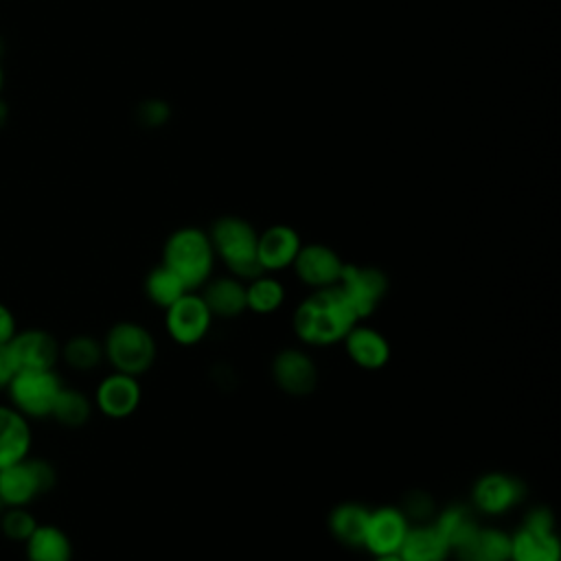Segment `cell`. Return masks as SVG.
Here are the masks:
<instances>
[{
  "mask_svg": "<svg viewBox=\"0 0 561 561\" xmlns=\"http://www.w3.org/2000/svg\"><path fill=\"white\" fill-rule=\"evenodd\" d=\"M90 412H92L90 399L81 390L64 386L55 399L50 416L66 427H79L90 419Z\"/></svg>",
  "mask_w": 561,
  "mask_h": 561,
  "instance_id": "obj_27",
  "label": "cell"
},
{
  "mask_svg": "<svg viewBox=\"0 0 561 561\" xmlns=\"http://www.w3.org/2000/svg\"><path fill=\"white\" fill-rule=\"evenodd\" d=\"M59 355L75 370H92L103 359V344L92 335H75L61 346Z\"/></svg>",
  "mask_w": 561,
  "mask_h": 561,
  "instance_id": "obj_28",
  "label": "cell"
},
{
  "mask_svg": "<svg viewBox=\"0 0 561 561\" xmlns=\"http://www.w3.org/2000/svg\"><path fill=\"white\" fill-rule=\"evenodd\" d=\"M26 543L28 561H70L72 543L68 535L50 524H37Z\"/></svg>",
  "mask_w": 561,
  "mask_h": 561,
  "instance_id": "obj_23",
  "label": "cell"
},
{
  "mask_svg": "<svg viewBox=\"0 0 561 561\" xmlns=\"http://www.w3.org/2000/svg\"><path fill=\"white\" fill-rule=\"evenodd\" d=\"M373 561H401L399 554H383V557H373Z\"/></svg>",
  "mask_w": 561,
  "mask_h": 561,
  "instance_id": "obj_32",
  "label": "cell"
},
{
  "mask_svg": "<svg viewBox=\"0 0 561 561\" xmlns=\"http://www.w3.org/2000/svg\"><path fill=\"white\" fill-rule=\"evenodd\" d=\"M511 561H561V541L550 508L535 506L511 535Z\"/></svg>",
  "mask_w": 561,
  "mask_h": 561,
  "instance_id": "obj_5",
  "label": "cell"
},
{
  "mask_svg": "<svg viewBox=\"0 0 561 561\" xmlns=\"http://www.w3.org/2000/svg\"><path fill=\"white\" fill-rule=\"evenodd\" d=\"M15 335V318L7 305L0 302V344H7Z\"/></svg>",
  "mask_w": 561,
  "mask_h": 561,
  "instance_id": "obj_31",
  "label": "cell"
},
{
  "mask_svg": "<svg viewBox=\"0 0 561 561\" xmlns=\"http://www.w3.org/2000/svg\"><path fill=\"white\" fill-rule=\"evenodd\" d=\"M370 508H366L359 502H342L337 504L327 519L329 533L335 541L348 548H362L364 543V530L368 522Z\"/></svg>",
  "mask_w": 561,
  "mask_h": 561,
  "instance_id": "obj_22",
  "label": "cell"
},
{
  "mask_svg": "<svg viewBox=\"0 0 561 561\" xmlns=\"http://www.w3.org/2000/svg\"><path fill=\"white\" fill-rule=\"evenodd\" d=\"M35 519L24 506H9L0 513V528L13 541H26L35 530Z\"/></svg>",
  "mask_w": 561,
  "mask_h": 561,
  "instance_id": "obj_29",
  "label": "cell"
},
{
  "mask_svg": "<svg viewBox=\"0 0 561 561\" xmlns=\"http://www.w3.org/2000/svg\"><path fill=\"white\" fill-rule=\"evenodd\" d=\"M142 399V388L138 377L125 373H112L96 386L94 401L96 408L110 419H127L131 416Z\"/></svg>",
  "mask_w": 561,
  "mask_h": 561,
  "instance_id": "obj_15",
  "label": "cell"
},
{
  "mask_svg": "<svg viewBox=\"0 0 561 561\" xmlns=\"http://www.w3.org/2000/svg\"><path fill=\"white\" fill-rule=\"evenodd\" d=\"M351 362L364 370H379L390 362V342L373 327L355 324L342 340Z\"/></svg>",
  "mask_w": 561,
  "mask_h": 561,
  "instance_id": "obj_16",
  "label": "cell"
},
{
  "mask_svg": "<svg viewBox=\"0 0 561 561\" xmlns=\"http://www.w3.org/2000/svg\"><path fill=\"white\" fill-rule=\"evenodd\" d=\"M2 508H4V504H2V500H0V513H2Z\"/></svg>",
  "mask_w": 561,
  "mask_h": 561,
  "instance_id": "obj_33",
  "label": "cell"
},
{
  "mask_svg": "<svg viewBox=\"0 0 561 561\" xmlns=\"http://www.w3.org/2000/svg\"><path fill=\"white\" fill-rule=\"evenodd\" d=\"M335 285L348 300V305L359 322L375 313V309L379 307V302L383 300V296L388 291L386 274L381 270L368 267V265H346L344 263V270Z\"/></svg>",
  "mask_w": 561,
  "mask_h": 561,
  "instance_id": "obj_8",
  "label": "cell"
},
{
  "mask_svg": "<svg viewBox=\"0 0 561 561\" xmlns=\"http://www.w3.org/2000/svg\"><path fill=\"white\" fill-rule=\"evenodd\" d=\"M15 373L18 370H15V364L11 359V353H9L7 344H0V390H4L11 383Z\"/></svg>",
  "mask_w": 561,
  "mask_h": 561,
  "instance_id": "obj_30",
  "label": "cell"
},
{
  "mask_svg": "<svg viewBox=\"0 0 561 561\" xmlns=\"http://www.w3.org/2000/svg\"><path fill=\"white\" fill-rule=\"evenodd\" d=\"M103 357L116 373L140 377L156 362V340L138 322H116L103 342Z\"/></svg>",
  "mask_w": 561,
  "mask_h": 561,
  "instance_id": "obj_4",
  "label": "cell"
},
{
  "mask_svg": "<svg viewBox=\"0 0 561 561\" xmlns=\"http://www.w3.org/2000/svg\"><path fill=\"white\" fill-rule=\"evenodd\" d=\"M401 561H447L449 546L432 522L410 526L399 552Z\"/></svg>",
  "mask_w": 561,
  "mask_h": 561,
  "instance_id": "obj_21",
  "label": "cell"
},
{
  "mask_svg": "<svg viewBox=\"0 0 561 561\" xmlns=\"http://www.w3.org/2000/svg\"><path fill=\"white\" fill-rule=\"evenodd\" d=\"M188 289H199L213 274L215 252L206 232L197 228H182L164 243V261Z\"/></svg>",
  "mask_w": 561,
  "mask_h": 561,
  "instance_id": "obj_2",
  "label": "cell"
},
{
  "mask_svg": "<svg viewBox=\"0 0 561 561\" xmlns=\"http://www.w3.org/2000/svg\"><path fill=\"white\" fill-rule=\"evenodd\" d=\"M300 250V237L289 226H272L256 239V259L263 272L289 267Z\"/></svg>",
  "mask_w": 561,
  "mask_h": 561,
  "instance_id": "obj_17",
  "label": "cell"
},
{
  "mask_svg": "<svg viewBox=\"0 0 561 561\" xmlns=\"http://www.w3.org/2000/svg\"><path fill=\"white\" fill-rule=\"evenodd\" d=\"M55 484V471L46 460L22 458L0 469V500L4 506H26Z\"/></svg>",
  "mask_w": 561,
  "mask_h": 561,
  "instance_id": "obj_6",
  "label": "cell"
},
{
  "mask_svg": "<svg viewBox=\"0 0 561 561\" xmlns=\"http://www.w3.org/2000/svg\"><path fill=\"white\" fill-rule=\"evenodd\" d=\"M291 267L307 287L324 289L340 280L344 263L335 250L320 243H311V245H300Z\"/></svg>",
  "mask_w": 561,
  "mask_h": 561,
  "instance_id": "obj_13",
  "label": "cell"
},
{
  "mask_svg": "<svg viewBox=\"0 0 561 561\" xmlns=\"http://www.w3.org/2000/svg\"><path fill=\"white\" fill-rule=\"evenodd\" d=\"M199 296L204 298L208 311L213 318H234L248 311L245 302V283L239 280L237 276H219V278H208L199 287Z\"/></svg>",
  "mask_w": 561,
  "mask_h": 561,
  "instance_id": "obj_18",
  "label": "cell"
},
{
  "mask_svg": "<svg viewBox=\"0 0 561 561\" xmlns=\"http://www.w3.org/2000/svg\"><path fill=\"white\" fill-rule=\"evenodd\" d=\"M0 81H2V75H0Z\"/></svg>",
  "mask_w": 561,
  "mask_h": 561,
  "instance_id": "obj_34",
  "label": "cell"
},
{
  "mask_svg": "<svg viewBox=\"0 0 561 561\" xmlns=\"http://www.w3.org/2000/svg\"><path fill=\"white\" fill-rule=\"evenodd\" d=\"M213 324V313L208 311L204 298L195 291H186L171 307L164 309V327L175 344L193 346L202 342Z\"/></svg>",
  "mask_w": 561,
  "mask_h": 561,
  "instance_id": "obj_9",
  "label": "cell"
},
{
  "mask_svg": "<svg viewBox=\"0 0 561 561\" xmlns=\"http://www.w3.org/2000/svg\"><path fill=\"white\" fill-rule=\"evenodd\" d=\"M357 322V316L337 285L313 289L294 311V331L311 346H331L342 342Z\"/></svg>",
  "mask_w": 561,
  "mask_h": 561,
  "instance_id": "obj_1",
  "label": "cell"
},
{
  "mask_svg": "<svg viewBox=\"0 0 561 561\" xmlns=\"http://www.w3.org/2000/svg\"><path fill=\"white\" fill-rule=\"evenodd\" d=\"M7 348L11 353L15 370L55 368L61 351L57 340L42 329H28L20 333L15 331V335L7 342Z\"/></svg>",
  "mask_w": 561,
  "mask_h": 561,
  "instance_id": "obj_12",
  "label": "cell"
},
{
  "mask_svg": "<svg viewBox=\"0 0 561 561\" xmlns=\"http://www.w3.org/2000/svg\"><path fill=\"white\" fill-rule=\"evenodd\" d=\"M410 526H412L410 519L399 506L373 508L368 513L362 548H366L373 557L397 554Z\"/></svg>",
  "mask_w": 561,
  "mask_h": 561,
  "instance_id": "obj_11",
  "label": "cell"
},
{
  "mask_svg": "<svg viewBox=\"0 0 561 561\" xmlns=\"http://www.w3.org/2000/svg\"><path fill=\"white\" fill-rule=\"evenodd\" d=\"M245 302L248 311L259 316L274 313L285 302V287L278 278L263 272L245 283Z\"/></svg>",
  "mask_w": 561,
  "mask_h": 561,
  "instance_id": "obj_25",
  "label": "cell"
},
{
  "mask_svg": "<svg viewBox=\"0 0 561 561\" xmlns=\"http://www.w3.org/2000/svg\"><path fill=\"white\" fill-rule=\"evenodd\" d=\"M64 388L61 379L53 368L48 370H18L7 386L13 408L26 419L50 416L55 399Z\"/></svg>",
  "mask_w": 561,
  "mask_h": 561,
  "instance_id": "obj_7",
  "label": "cell"
},
{
  "mask_svg": "<svg viewBox=\"0 0 561 561\" xmlns=\"http://www.w3.org/2000/svg\"><path fill=\"white\" fill-rule=\"evenodd\" d=\"M31 440L28 419L13 405H0V469L26 458Z\"/></svg>",
  "mask_w": 561,
  "mask_h": 561,
  "instance_id": "obj_19",
  "label": "cell"
},
{
  "mask_svg": "<svg viewBox=\"0 0 561 561\" xmlns=\"http://www.w3.org/2000/svg\"><path fill=\"white\" fill-rule=\"evenodd\" d=\"M451 554L458 561H511V533L495 526H478Z\"/></svg>",
  "mask_w": 561,
  "mask_h": 561,
  "instance_id": "obj_20",
  "label": "cell"
},
{
  "mask_svg": "<svg viewBox=\"0 0 561 561\" xmlns=\"http://www.w3.org/2000/svg\"><path fill=\"white\" fill-rule=\"evenodd\" d=\"M274 383L294 397L309 394L318 383V366L300 348H285L272 359Z\"/></svg>",
  "mask_w": 561,
  "mask_h": 561,
  "instance_id": "obj_14",
  "label": "cell"
},
{
  "mask_svg": "<svg viewBox=\"0 0 561 561\" xmlns=\"http://www.w3.org/2000/svg\"><path fill=\"white\" fill-rule=\"evenodd\" d=\"M210 245L215 256H219L232 276L239 280H250L263 274L259 259H256V239L259 234L252 230L250 224L237 217H224L213 226Z\"/></svg>",
  "mask_w": 561,
  "mask_h": 561,
  "instance_id": "obj_3",
  "label": "cell"
},
{
  "mask_svg": "<svg viewBox=\"0 0 561 561\" xmlns=\"http://www.w3.org/2000/svg\"><path fill=\"white\" fill-rule=\"evenodd\" d=\"M432 524L440 533V537L447 541L449 552H454L458 546H462L480 526L476 522L473 513L462 504H451V506L443 508L438 513V517H434Z\"/></svg>",
  "mask_w": 561,
  "mask_h": 561,
  "instance_id": "obj_24",
  "label": "cell"
},
{
  "mask_svg": "<svg viewBox=\"0 0 561 561\" xmlns=\"http://www.w3.org/2000/svg\"><path fill=\"white\" fill-rule=\"evenodd\" d=\"M186 291H193L184 285V280L173 272L169 270L167 265H158L153 267L147 278H145V294L147 298L160 307V309H167L171 307L178 298H182Z\"/></svg>",
  "mask_w": 561,
  "mask_h": 561,
  "instance_id": "obj_26",
  "label": "cell"
},
{
  "mask_svg": "<svg viewBox=\"0 0 561 561\" xmlns=\"http://www.w3.org/2000/svg\"><path fill=\"white\" fill-rule=\"evenodd\" d=\"M524 482L504 471H491L480 476L471 489V502L476 511L484 515H504L515 508L524 500Z\"/></svg>",
  "mask_w": 561,
  "mask_h": 561,
  "instance_id": "obj_10",
  "label": "cell"
}]
</instances>
